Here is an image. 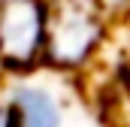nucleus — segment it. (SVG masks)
<instances>
[{
  "label": "nucleus",
  "mask_w": 130,
  "mask_h": 127,
  "mask_svg": "<svg viewBox=\"0 0 130 127\" xmlns=\"http://www.w3.org/2000/svg\"><path fill=\"white\" fill-rule=\"evenodd\" d=\"M106 12L97 0H52L45 67L55 73H82L106 45Z\"/></svg>",
  "instance_id": "f257e3e1"
},
{
  "label": "nucleus",
  "mask_w": 130,
  "mask_h": 127,
  "mask_svg": "<svg viewBox=\"0 0 130 127\" xmlns=\"http://www.w3.org/2000/svg\"><path fill=\"white\" fill-rule=\"evenodd\" d=\"M52 0H0V73L33 76L45 67Z\"/></svg>",
  "instance_id": "f03ea898"
},
{
  "label": "nucleus",
  "mask_w": 130,
  "mask_h": 127,
  "mask_svg": "<svg viewBox=\"0 0 130 127\" xmlns=\"http://www.w3.org/2000/svg\"><path fill=\"white\" fill-rule=\"evenodd\" d=\"M6 127H67V103L52 85L30 76H15V85L3 94Z\"/></svg>",
  "instance_id": "7ed1b4c3"
}]
</instances>
